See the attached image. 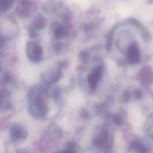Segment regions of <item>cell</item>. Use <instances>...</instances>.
Masks as SVG:
<instances>
[{"label": "cell", "mask_w": 153, "mask_h": 153, "mask_svg": "<svg viewBox=\"0 0 153 153\" xmlns=\"http://www.w3.org/2000/svg\"><path fill=\"white\" fill-rule=\"evenodd\" d=\"M26 53L31 61L39 62L43 56V49L35 42H28L26 46Z\"/></svg>", "instance_id": "obj_1"}, {"label": "cell", "mask_w": 153, "mask_h": 153, "mask_svg": "<svg viewBox=\"0 0 153 153\" xmlns=\"http://www.w3.org/2000/svg\"><path fill=\"white\" fill-rule=\"evenodd\" d=\"M127 59L128 61L131 64H138L141 58L140 49L139 48L138 44L136 42L133 41L128 46L126 52Z\"/></svg>", "instance_id": "obj_2"}, {"label": "cell", "mask_w": 153, "mask_h": 153, "mask_svg": "<svg viewBox=\"0 0 153 153\" xmlns=\"http://www.w3.org/2000/svg\"><path fill=\"white\" fill-rule=\"evenodd\" d=\"M110 141L108 136V131L105 128L100 129L96 134L94 139V144L95 146L100 148H105L108 146V142Z\"/></svg>", "instance_id": "obj_3"}, {"label": "cell", "mask_w": 153, "mask_h": 153, "mask_svg": "<svg viewBox=\"0 0 153 153\" xmlns=\"http://www.w3.org/2000/svg\"><path fill=\"white\" fill-rule=\"evenodd\" d=\"M102 73L103 68L101 66H98L91 72V74L88 76V84H89V86L91 87L93 91H94L97 88V85L100 82V80L101 79L102 76Z\"/></svg>", "instance_id": "obj_4"}, {"label": "cell", "mask_w": 153, "mask_h": 153, "mask_svg": "<svg viewBox=\"0 0 153 153\" xmlns=\"http://www.w3.org/2000/svg\"><path fill=\"white\" fill-rule=\"evenodd\" d=\"M10 135L12 138L16 140H22L27 135V132L21 126H13L10 129Z\"/></svg>", "instance_id": "obj_5"}, {"label": "cell", "mask_w": 153, "mask_h": 153, "mask_svg": "<svg viewBox=\"0 0 153 153\" xmlns=\"http://www.w3.org/2000/svg\"><path fill=\"white\" fill-rule=\"evenodd\" d=\"M67 30L64 26L61 25H58L54 29V34L56 38H62L67 35Z\"/></svg>", "instance_id": "obj_6"}, {"label": "cell", "mask_w": 153, "mask_h": 153, "mask_svg": "<svg viewBox=\"0 0 153 153\" xmlns=\"http://www.w3.org/2000/svg\"><path fill=\"white\" fill-rule=\"evenodd\" d=\"M13 4V0H0L1 4V11L4 12L8 10Z\"/></svg>", "instance_id": "obj_7"}, {"label": "cell", "mask_w": 153, "mask_h": 153, "mask_svg": "<svg viewBox=\"0 0 153 153\" xmlns=\"http://www.w3.org/2000/svg\"><path fill=\"white\" fill-rule=\"evenodd\" d=\"M132 147L136 149V151H137V152H147L148 151L146 149V147L145 146V145L139 141L134 142L132 143Z\"/></svg>", "instance_id": "obj_8"}]
</instances>
